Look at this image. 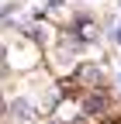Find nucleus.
Segmentation results:
<instances>
[{"mask_svg": "<svg viewBox=\"0 0 121 124\" xmlns=\"http://www.w3.org/2000/svg\"><path fill=\"white\" fill-rule=\"evenodd\" d=\"M14 114H17V117H24V121H28V117H31V107H28L24 100H17V103H14Z\"/></svg>", "mask_w": 121, "mask_h": 124, "instance_id": "nucleus-1", "label": "nucleus"}]
</instances>
